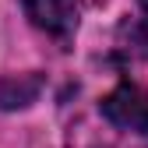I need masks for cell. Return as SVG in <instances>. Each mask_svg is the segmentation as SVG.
<instances>
[{
    "mask_svg": "<svg viewBox=\"0 0 148 148\" xmlns=\"http://www.w3.org/2000/svg\"><path fill=\"white\" fill-rule=\"evenodd\" d=\"M102 116L120 127V131H134L148 138V92L138 85H120L102 99Z\"/></svg>",
    "mask_w": 148,
    "mask_h": 148,
    "instance_id": "1",
    "label": "cell"
},
{
    "mask_svg": "<svg viewBox=\"0 0 148 148\" xmlns=\"http://www.w3.org/2000/svg\"><path fill=\"white\" fill-rule=\"evenodd\" d=\"M28 21L57 39H71L78 28V0H21Z\"/></svg>",
    "mask_w": 148,
    "mask_h": 148,
    "instance_id": "2",
    "label": "cell"
},
{
    "mask_svg": "<svg viewBox=\"0 0 148 148\" xmlns=\"http://www.w3.org/2000/svg\"><path fill=\"white\" fill-rule=\"evenodd\" d=\"M123 35H127V42H131L134 53L148 57V0H138V14L127 21Z\"/></svg>",
    "mask_w": 148,
    "mask_h": 148,
    "instance_id": "3",
    "label": "cell"
}]
</instances>
